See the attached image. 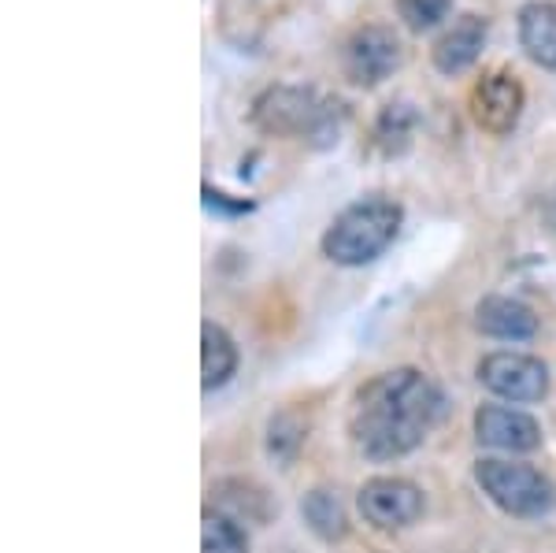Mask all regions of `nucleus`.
<instances>
[{"mask_svg": "<svg viewBox=\"0 0 556 553\" xmlns=\"http://www.w3.org/2000/svg\"><path fill=\"white\" fill-rule=\"evenodd\" d=\"M416 127H419L416 104L393 101V104H386V109L379 112V120H375V141L382 146V153L397 156L412 146V134H416Z\"/></svg>", "mask_w": 556, "mask_h": 553, "instance_id": "nucleus-14", "label": "nucleus"}, {"mask_svg": "<svg viewBox=\"0 0 556 553\" xmlns=\"http://www.w3.org/2000/svg\"><path fill=\"white\" fill-rule=\"evenodd\" d=\"M301 516H304V524L327 542L345 539V531H349V516L330 490H308L301 502Z\"/></svg>", "mask_w": 556, "mask_h": 553, "instance_id": "nucleus-15", "label": "nucleus"}, {"mask_svg": "<svg viewBox=\"0 0 556 553\" xmlns=\"http://www.w3.org/2000/svg\"><path fill=\"white\" fill-rule=\"evenodd\" d=\"M405 209L393 198L382 193H367V198L345 204L323 230V256L338 267H364L397 242Z\"/></svg>", "mask_w": 556, "mask_h": 553, "instance_id": "nucleus-3", "label": "nucleus"}, {"mask_svg": "<svg viewBox=\"0 0 556 553\" xmlns=\"http://www.w3.org/2000/svg\"><path fill=\"white\" fill-rule=\"evenodd\" d=\"M356 510L375 528L397 531L424 516V490L401 476H375L356 494Z\"/></svg>", "mask_w": 556, "mask_h": 553, "instance_id": "nucleus-8", "label": "nucleus"}, {"mask_svg": "<svg viewBox=\"0 0 556 553\" xmlns=\"http://www.w3.org/2000/svg\"><path fill=\"white\" fill-rule=\"evenodd\" d=\"M475 439L490 450L505 453H534L542 445V424L534 416L508 405H482L475 413Z\"/></svg>", "mask_w": 556, "mask_h": 553, "instance_id": "nucleus-10", "label": "nucleus"}, {"mask_svg": "<svg viewBox=\"0 0 556 553\" xmlns=\"http://www.w3.org/2000/svg\"><path fill=\"white\" fill-rule=\"evenodd\" d=\"M301 442H304V420L298 413L275 416L271 427H267V450H271V457L278 461H290L293 453L301 450Z\"/></svg>", "mask_w": 556, "mask_h": 553, "instance_id": "nucleus-18", "label": "nucleus"}, {"mask_svg": "<svg viewBox=\"0 0 556 553\" xmlns=\"http://www.w3.org/2000/svg\"><path fill=\"white\" fill-rule=\"evenodd\" d=\"M527 109V89L519 83L516 71L497 67L475 83L471 89V120L475 127H482L493 138H508Z\"/></svg>", "mask_w": 556, "mask_h": 553, "instance_id": "nucleus-6", "label": "nucleus"}, {"mask_svg": "<svg viewBox=\"0 0 556 553\" xmlns=\"http://www.w3.org/2000/svg\"><path fill=\"white\" fill-rule=\"evenodd\" d=\"M238 372V345L219 324H201V387L219 390Z\"/></svg>", "mask_w": 556, "mask_h": 553, "instance_id": "nucleus-13", "label": "nucleus"}, {"mask_svg": "<svg viewBox=\"0 0 556 553\" xmlns=\"http://www.w3.org/2000/svg\"><path fill=\"white\" fill-rule=\"evenodd\" d=\"M204 193H208V204H227V201H223V193H212V190H204ZM249 209V204H235V212H245Z\"/></svg>", "mask_w": 556, "mask_h": 553, "instance_id": "nucleus-19", "label": "nucleus"}, {"mask_svg": "<svg viewBox=\"0 0 556 553\" xmlns=\"http://www.w3.org/2000/svg\"><path fill=\"white\" fill-rule=\"evenodd\" d=\"M479 382L490 394L516 401V405H531L549 394V368L531 353L497 350L479 361Z\"/></svg>", "mask_w": 556, "mask_h": 553, "instance_id": "nucleus-7", "label": "nucleus"}, {"mask_svg": "<svg viewBox=\"0 0 556 553\" xmlns=\"http://www.w3.org/2000/svg\"><path fill=\"white\" fill-rule=\"evenodd\" d=\"M445 394L427 372L393 368L375 376L353 401L349 435L367 461H397L442 420Z\"/></svg>", "mask_w": 556, "mask_h": 553, "instance_id": "nucleus-1", "label": "nucleus"}, {"mask_svg": "<svg viewBox=\"0 0 556 553\" xmlns=\"http://www.w3.org/2000/svg\"><path fill=\"white\" fill-rule=\"evenodd\" d=\"M401 64H405V45L386 23H367L349 34V41L342 45V75L356 89L382 86L386 78L397 75Z\"/></svg>", "mask_w": 556, "mask_h": 553, "instance_id": "nucleus-5", "label": "nucleus"}, {"mask_svg": "<svg viewBox=\"0 0 556 553\" xmlns=\"http://www.w3.org/2000/svg\"><path fill=\"white\" fill-rule=\"evenodd\" d=\"M486 38H490V20L479 12H464L456 15L450 30L434 41L430 49V64H434L438 75L445 78H456L464 71H471L479 64L482 49H486Z\"/></svg>", "mask_w": 556, "mask_h": 553, "instance_id": "nucleus-9", "label": "nucleus"}, {"mask_svg": "<svg viewBox=\"0 0 556 553\" xmlns=\"http://www.w3.org/2000/svg\"><path fill=\"white\" fill-rule=\"evenodd\" d=\"M475 483L482 494L497 505L501 513L519 516V520H542L556 510V487L549 476H542L534 465L519 461L482 457L475 465Z\"/></svg>", "mask_w": 556, "mask_h": 553, "instance_id": "nucleus-4", "label": "nucleus"}, {"mask_svg": "<svg viewBox=\"0 0 556 553\" xmlns=\"http://www.w3.org/2000/svg\"><path fill=\"white\" fill-rule=\"evenodd\" d=\"M456 0H393L397 8V20L408 26L412 34H427L434 26H442L450 20Z\"/></svg>", "mask_w": 556, "mask_h": 553, "instance_id": "nucleus-17", "label": "nucleus"}, {"mask_svg": "<svg viewBox=\"0 0 556 553\" xmlns=\"http://www.w3.org/2000/svg\"><path fill=\"white\" fill-rule=\"evenodd\" d=\"M201 553H249V539L241 524L227 513H204L201 520Z\"/></svg>", "mask_w": 556, "mask_h": 553, "instance_id": "nucleus-16", "label": "nucleus"}, {"mask_svg": "<svg viewBox=\"0 0 556 553\" xmlns=\"http://www.w3.org/2000/svg\"><path fill=\"white\" fill-rule=\"evenodd\" d=\"M249 120L267 138H298L312 149H330L342 138L345 104L316 86H267L256 93Z\"/></svg>", "mask_w": 556, "mask_h": 553, "instance_id": "nucleus-2", "label": "nucleus"}, {"mask_svg": "<svg viewBox=\"0 0 556 553\" xmlns=\"http://www.w3.org/2000/svg\"><path fill=\"white\" fill-rule=\"evenodd\" d=\"M519 49L542 71H556V0H527L516 12Z\"/></svg>", "mask_w": 556, "mask_h": 553, "instance_id": "nucleus-11", "label": "nucleus"}, {"mask_svg": "<svg viewBox=\"0 0 556 553\" xmlns=\"http://www.w3.org/2000/svg\"><path fill=\"white\" fill-rule=\"evenodd\" d=\"M475 327L490 338H501V342H527L538 335V316L523 301L490 293L475 305Z\"/></svg>", "mask_w": 556, "mask_h": 553, "instance_id": "nucleus-12", "label": "nucleus"}]
</instances>
